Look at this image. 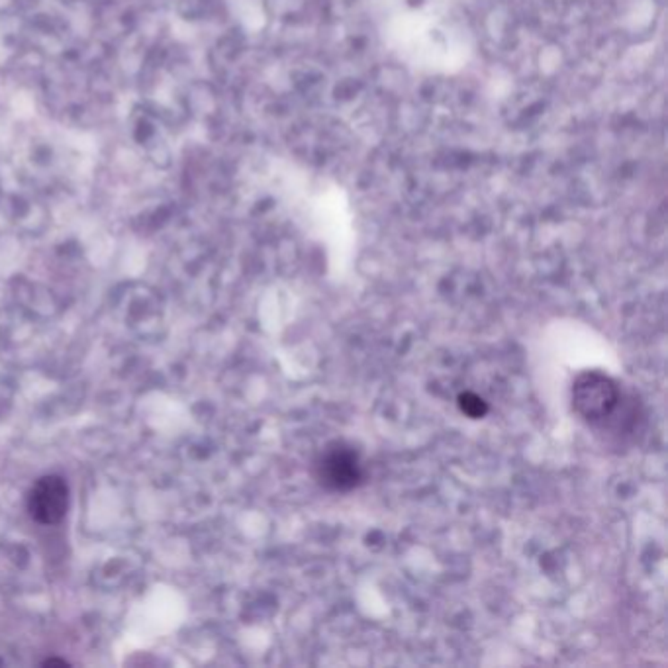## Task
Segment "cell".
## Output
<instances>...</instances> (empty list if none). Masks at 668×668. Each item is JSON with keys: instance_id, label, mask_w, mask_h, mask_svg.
Returning <instances> with one entry per match:
<instances>
[{"instance_id": "obj_1", "label": "cell", "mask_w": 668, "mask_h": 668, "mask_svg": "<svg viewBox=\"0 0 668 668\" xmlns=\"http://www.w3.org/2000/svg\"><path fill=\"white\" fill-rule=\"evenodd\" d=\"M620 404V391L610 376L602 373H582L573 384V408L586 422L598 424L608 419Z\"/></svg>"}, {"instance_id": "obj_2", "label": "cell", "mask_w": 668, "mask_h": 668, "mask_svg": "<svg viewBox=\"0 0 668 668\" xmlns=\"http://www.w3.org/2000/svg\"><path fill=\"white\" fill-rule=\"evenodd\" d=\"M314 474L323 488L331 492H347L363 482V465L355 449L343 444H333L318 455Z\"/></svg>"}, {"instance_id": "obj_3", "label": "cell", "mask_w": 668, "mask_h": 668, "mask_svg": "<svg viewBox=\"0 0 668 668\" xmlns=\"http://www.w3.org/2000/svg\"><path fill=\"white\" fill-rule=\"evenodd\" d=\"M69 508V487L57 474L41 477L28 494V512L38 523H59Z\"/></svg>"}, {"instance_id": "obj_4", "label": "cell", "mask_w": 668, "mask_h": 668, "mask_svg": "<svg viewBox=\"0 0 668 668\" xmlns=\"http://www.w3.org/2000/svg\"><path fill=\"white\" fill-rule=\"evenodd\" d=\"M459 406H461L462 412H465L469 418H474V419H477V418H482L484 414L488 412L487 402H484L480 396L472 394V392L461 394V396H459Z\"/></svg>"}]
</instances>
